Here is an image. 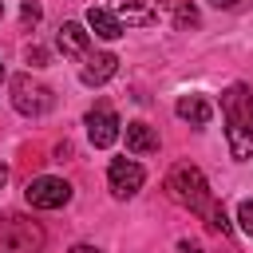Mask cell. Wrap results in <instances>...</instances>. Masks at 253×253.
<instances>
[{"label":"cell","instance_id":"6da1fadb","mask_svg":"<svg viewBox=\"0 0 253 253\" xmlns=\"http://www.w3.org/2000/svg\"><path fill=\"white\" fill-rule=\"evenodd\" d=\"M221 115H225V138L229 154L237 162L253 158V95L245 83H233L221 91Z\"/></svg>","mask_w":253,"mask_h":253},{"label":"cell","instance_id":"7a4b0ae2","mask_svg":"<svg viewBox=\"0 0 253 253\" xmlns=\"http://www.w3.org/2000/svg\"><path fill=\"white\" fill-rule=\"evenodd\" d=\"M166 194H170L178 206L194 210V213H210V206H213L210 186H206V174H202L198 166H190V162H178V166L166 174Z\"/></svg>","mask_w":253,"mask_h":253},{"label":"cell","instance_id":"3957f363","mask_svg":"<svg viewBox=\"0 0 253 253\" xmlns=\"http://www.w3.org/2000/svg\"><path fill=\"white\" fill-rule=\"evenodd\" d=\"M40 245H43V233L32 217H20V213L0 217V249L4 253H36Z\"/></svg>","mask_w":253,"mask_h":253},{"label":"cell","instance_id":"277c9868","mask_svg":"<svg viewBox=\"0 0 253 253\" xmlns=\"http://www.w3.org/2000/svg\"><path fill=\"white\" fill-rule=\"evenodd\" d=\"M51 103H55L51 87L36 83L32 75H16V79H12V107H16L20 115L40 119V115H47V111H51Z\"/></svg>","mask_w":253,"mask_h":253},{"label":"cell","instance_id":"5b68a950","mask_svg":"<svg viewBox=\"0 0 253 253\" xmlns=\"http://www.w3.org/2000/svg\"><path fill=\"white\" fill-rule=\"evenodd\" d=\"M142 182H146V170H142L134 158H115V162L107 166V186H111V194H115L119 202L134 198V194L142 190Z\"/></svg>","mask_w":253,"mask_h":253},{"label":"cell","instance_id":"8992f818","mask_svg":"<svg viewBox=\"0 0 253 253\" xmlns=\"http://www.w3.org/2000/svg\"><path fill=\"white\" fill-rule=\"evenodd\" d=\"M24 194H28V206H36V210H59V206L71 202V186H67L63 178H55V174L32 178Z\"/></svg>","mask_w":253,"mask_h":253},{"label":"cell","instance_id":"52a82bcc","mask_svg":"<svg viewBox=\"0 0 253 253\" xmlns=\"http://www.w3.org/2000/svg\"><path fill=\"white\" fill-rule=\"evenodd\" d=\"M119 134H123V130H119V115L111 111V103H95V107L87 111V138H91V146L107 150Z\"/></svg>","mask_w":253,"mask_h":253},{"label":"cell","instance_id":"ba28073f","mask_svg":"<svg viewBox=\"0 0 253 253\" xmlns=\"http://www.w3.org/2000/svg\"><path fill=\"white\" fill-rule=\"evenodd\" d=\"M115 16L123 28H150L158 20L154 0H115Z\"/></svg>","mask_w":253,"mask_h":253},{"label":"cell","instance_id":"9c48e42d","mask_svg":"<svg viewBox=\"0 0 253 253\" xmlns=\"http://www.w3.org/2000/svg\"><path fill=\"white\" fill-rule=\"evenodd\" d=\"M55 43H59V51H63V55H71V59H83V55L91 51V32H87L83 24H75V20H67V24H59V32H55Z\"/></svg>","mask_w":253,"mask_h":253},{"label":"cell","instance_id":"30bf717a","mask_svg":"<svg viewBox=\"0 0 253 253\" xmlns=\"http://www.w3.org/2000/svg\"><path fill=\"white\" fill-rule=\"evenodd\" d=\"M87 63H83V83L87 87H103L115 71H119V55H111V51H99V55H83Z\"/></svg>","mask_w":253,"mask_h":253},{"label":"cell","instance_id":"8fae6325","mask_svg":"<svg viewBox=\"0 0 253 253\" xmlns=\"http://www.w3.org/2000/svg\"><path fill=\"white\" fill-rule=\"evenodd\" d=\"M174 111H178V119L190 123V126H206V123L213 119V107H210L202 95H182V99L174 103Z\"/></svg>","mask_w":253,"mask_h":253},{"label":"cell","instance_id":"7c38bea8","mask_svg":"<svg viewBox=\"0 0 253 253\" xmlns=\"http://www.w3.org/2000/svg\"><path fill=\"white\" fill-rule=\"evenodd\" d=\"M87 28L99 36V40H119L126 28L119 24V16L115 12H107V8H87Z\"/></svg>","mask_w":253,"mask_h":253},{"label":"cell","instance_id":"4fadbf2b","mask_svg":"<svg viewBox=\"0 0 253 253\" xmlns=\"http://www.w3.org/2000/svg\"><path fill=\"white\" fill-rule=\"evenodd\" d=\"M126 150L130 154H154L158 150V134H154V126H146V123H126Z\"/></svg>","mask_w":253,"mask_h":253},{"label":"cell","instance_id":"5bb4252c","mask_svg":"<svg viewBox=\"0 0 253 253\" xmlns=\"http://www.w3.org/2000/svg\"><path fill=\"white\" fill-rule=\"evenodd\" d=\"M174 24L186 32V28H198V8H190V4H178V12H174Z\"/></svg>","mask_w":253,"mask_h":253},{"label":"cell","instance_id":"9a60e30c","mask_svg":"<svg viewBox=\"0 0 253 253\" xmlns=\"http://www.w3.org/2000/svg\"><path fill=\"white\" fill-rule=\"evenodd\" d=\"M237 221H241V229L253 237V198H245V202L237 206Z\"/></svg>","mask_w":253,"mask_h":253},{"label":"cell","instance_id":"2e32d148","mask_svg":"<svg viewBox=\"0 0 253 253\" xmlns=\"http://www.w3.org/2000/svg\"><path fill=\"white\" fill-rule=\"evenodd\" d=\"M206 217H210V225H213L217 233H229V217H225V210H221V206H210V213H206Z\"/></svg>","mask_w":253,"mask_h":253},{"label":"cell","instance_id":"e0dca14e","mask_svg":"<svg viewBox=\"0 0 253 253\" xmlns=\"http://www.w3.org/2000/svg\"><path fill=\"white\" fill-rule=\"evenodd\" d=\"M28 63H32V67H43V63H47V51H43V47H28Z\"/></svg>","mask_w":253,"mask_h":253},{"label":"cell","instance_id":"ac0fdd59","mask_svg":"<svg viewBox=\"0 0 253 253\" xmlns=\"http://www.w3.org/2000/svg\"><path fill=\"white\" fill-rule=\"evenodd\" d=\"M178 253H202L198 241H178Z\"/></svg>","mask_w":253,"mask_h":253},{"label":"cell","instance_id":"d6986e66","mask_svg":"<svg viewBox=\"0 0 253 253\" xmlns=\"http://www.w3.org/2000/svg\"><path fill=\"white\" fill-rule=\"evenodd\" d=\"M24 20H40V8H36V4H32V0H28V4H24Z\"/></svg>","mask_w":253,"mask_h":253},{"label":"cell","instance_id":"ffe728a7","mask_svg":"<svg viewBox=\"0 0 253 253\" xmlns=\"http://www.w3.org/2000/svg\"><path fill=\"white\" fill-rule=\"evenodd\" d=\"M71 253H103V249H95V245H71Z\"/></svg>","mask_w":253,"mask_h":253},{"label":"cell","instance_id":"44dd1931","mask_svg":"<svg viewBox=\"0 0 253 253\" xmlns=\"http://www.w3.org/2000/svg\"><path fill=\"white\" fill-rule=\"evenodd\" d=\"M210 4H213V8H233L237 0H210Z\"/></svg>","mask_w":253,"mask_h":253},{"label":"cell","instance_id":"7402d4cb","mask_svg":"<svg viewBox=\"0 0 253 253\" xmlns=\"http://www.w3.org/2000/svg\"><path fill=\"white\" fill-rule=\"evenodd\" d=\"M4 182H8V166L0 162V190H4Z\"/></svg>","mask_w":253,"mask_h":253},{"label":"cell","instance_id":"603a6c76","mask_svg":"<svg viewBox=\"0 0 253 253\" xmlns=\"http://www.w3.org/2000/svg\"><path fill=\"white\" fill-rule=\"evenodd\" d=\"M0 79H4V63H0Z\"/></svg>","mask_w":253,"mask_h":253},{"label":"cell","instance_id":"cb8c5ba5","mask_svg":"<svg viewBox=\"0 0 253 253\" xmlns=\"http://www.w3.org/2000/svg\"><path fill=\"white\" fill-rule=\"evenodd\" d=\"M0 20H4V4H0Z\"/></svg>","mask_w":253,"mask_h":253}]
</instances>
